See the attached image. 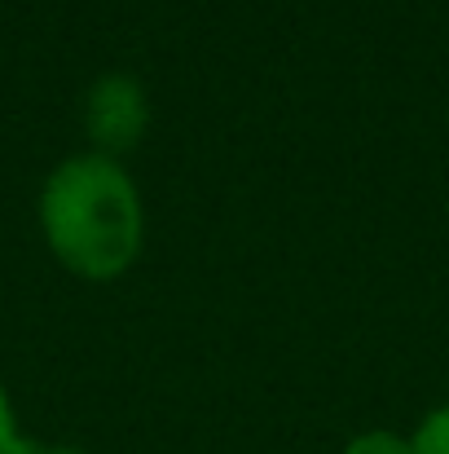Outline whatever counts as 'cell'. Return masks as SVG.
<instances>
[{
	"label": "cell",
	"mask_w": 449,
	"mask_h": 454,
	"mask_svg": "<svg viewBox=\"0 0 449 454\" xmlns=\"http://www.w3.org/2000/svg\"><path fill=\"white\" fill-rule=\"evenodd\" d=\"M40 230L49 252L80 278H120L146 239V212L133 176L111 154H75L58 163L40 190Z\"/></svg>",
	"instance_id": "obj_1"
},
{
	"label": "cell",
	"mask_w": 449,
	"mask_h": 454,
	"mask_svg": "<svg viewBox=\"0 0 449 454\" xmlns=\"http://www.w3.org/2000/svg\"><path fill=\"white\" fill-rule=\"evenodd\" d=\"M150 124V102L146 89L124 75V71H111L102 75L89 98H84V129H89V142L97 146V154H124L133 151L142 137H146Z\"/></svg>",
	"instance_id": "obj_2"
},
{
	"label": "cell",
	"mask_w": 449,
	"mask_h": 454,
	"mask_svg": "<svg viewBox=\"0 0 449 454\" xmlns=\"http://www.w3.org/2000/svg\"><path fill=\"white\" fill-rule=\"evenodd\" d=\"M414 454H449V406H437V411L419 424Z\"/></svg>",
	"instance_id": "obj_3"
},
{
	"label": "cell",
	"mask_w": 449,
	"mask_h": 454,
	"mask_svg": "<svg viewBox=\"0 0 449 454\" xmlns=\"http://www.w3.org/2000/svg\"><path fill=\"white\" fill-rule=\"evenodd\" d=\"M344 454H414V442H406L397 433H361L344 446Z\"/></svg>",
	"instance_id": "obj_4"
},
{
	"label": "cell",
	"mask_w": 449,
	"mask_h": 454,
	"mask_svg": "<svg viewBox=\"0 0 449 454\" xmlns=\"http://www.w3.org/2000/svg\"><path fill=\"white\" fill-rule=\"evenodd\" d=\"M22 433H18V419H13V406H9V393L0 384V454H22Z\"/></svg>",
	"instance_id": "obj_5"
},
{
	"label": "cell",
	"mask_w": 449,
	"mask_h": 454,
	"mask_svg": "<svg viewBox=\"0 0 449 454\" xmlns=\"http://www.w3.org/2000/svg\"><path fill=\"white\" fill-rule=\"evenodd\" d=\"M22 454H84V450H75V446H35V442H27Z\"/></svg>",
	"instance_id": "obj_6"
}]
</instances>
